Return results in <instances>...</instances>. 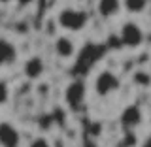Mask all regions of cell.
Here are the masks:
<instances>
[{
  "mask_svg": "<svg viewBox=\"0 0 151 147\" xmlns=\"http://www.w3.org/2000/svg\"><path fill=\"white\" fill-rule=\"evenodd\" d=\"M57 25L60 30L66 32H79L87 27L89 23V13L85 9H78V8H64L57 13Z\"/></svg>",
  "mask_w": 151,
  "mask_h": 147,
  "instance_id": "1",
  "label": "cell"
},
{
  "mask_svg": "<svg viewBox=\"0 0 151 147\" xmlns=\"http://www.w3.org/2000/svg\"><path fill=\"white\" fill-rule=\"evenodd\" d=\"M119 77H117L115 74L111 72V70H102V72H98V75L94 77V93L98 94V96H110L119 89Z\"/></svg>",
  "mask_w": 151,
  "mask_h": 147,
  "instance_id": "2",
  "label": "cell"
},
{
  "mask_svg": "<svg viewBox=\"0 0 151 147\" xmlns=\"http://www.w3.org/2000/svg\"><path fill=\"white\" fill-rule=\"evenodd\" d=\"M119 36H121V42L129 47H138L144 44V28L134 21L123 23L119 28Z\"/></svg>",
  "mask_w": 151,
  "mask_h": 147,
  "instance_id": "3",
  "label": "cell"
},
{
  "mask_svg": "<svg viewBox=\"0 0 151 147\" xmlns=\"http://www.w3.org/2000/svg\"><path fill=\"white\" fill-rule=\"evenodd\" d=\"M53 49H55V55L63 60H70L76 57V42L70 38L68 34H59L55 38V44H53Z\"/></svg>",
  "mask_w": 151,
  "mask_h": 147,
  "instance_id": "4",
  "label": "cell"
},
{
  "mask_svg": "<svg viewBox=\"0 0 151 147\" xmlns=\"http://www.w3.org/2000/svg\"><path fill=\"white\" fill-rule=\"evenodd\" d=\"M23 74H25V77L30 79V81L40 79L42 75L45 74V62H44V59L38 57V55L28 57L25 62H23Z\"/></svg>",
  "mask_w": 151,
  "mask_h": 147,
  "instance_id": "5",
  "label": "cell"
},
{
  "mask_svg": "<svg viewBox=\"0 0 151 147\" xmlns=\"http://www.w3.org/2000/svg\"><path fill=\"white\" fill-rule=\"evenodd\" d=\"M21 134L9 121L0 123V147H19Z\"/></svg>",
  "mask_w": 151,
  "mask_h": 147,
  "instance_id": "6",
  "label": "cell"
},
{
  "mask_svg": "<svg viewBox=\"0 0 151 147\" xmlns=\"http://www.w3.org/2000/svg\"><path fill=\"white\" fill-rule=\"evenodd\" d=\"M17 60V47L8 38H0V66H9Z\"/></svg>",
  "mask_w": 151,
  "mask_h": 147,
  "instance_id": "7",
  "label": "cell"
},
{
  "mask_svg": "<svg viewBox=\"0 0 151 147\" xmlns=\"http://www.w3.org/2000/svg\"><path fill=\"white\" fill-rule=\"evenodd\" d=\"M123 9V0H98L96 2V11L104 19L115 17Z\"/></svg>",
  "mask_w": 151,
  "mask_h": 147,
  "instance_id": "8",
  "label": "cell"
},
{
  "mask_svg": "<svg viewBox=\"0 0 151 147\" xmlns=\"http://www.w3.org/2000/svg\"><path fill=\"white\" fill-rule=\"evenodd\" d=\"M64 98L70 106H79V104L85 100V85L81 81L70 83L68 89H66V93H64Z\"/></svg>",
  "mask_w": 151,
  "mask_h": 147,
  "instance_id": "9",
  "label": "cell"
},
{
  "mask_svg": "<svg viewBox=\"0 0 151 147\" xmlns=\"http://www.w3.org/2000/svg\"><path fill=\"white\" fill-rule=\"evenodd\" d=\"M121 121H123V125H127V126H138L142 123V111L136 106H129L123 111Z\"/></svg>",
  "mask_w": 151,
  "mask_h": 147,
  "instance_id": "10",
  "label": "cell"
},
{
  "mask_svg": "<svg viewBox=\"0 0 151 147\" xmlns=\"http://www.w3.org/2000/svg\"><path fill=\"white\" fill-rule=\"evenodd\" d=\"M149 0H123V8L130 13V15H142L147 9Z\"/></svg>",
  "mask_w": 151,
  "mask_h": 147,
  "instance_id": "11",
  "label": "cell"
},
{
  "mask_svg": "<svg viewBox=\"0 0 151 147\" xmlns=\"http://www.w3.org/2000/svg\"><path fill=\"white\" fill-rule=\"evenodd\" d=\"M132 83L140 89H147V87H151V74L145 72V70H136L132 74Z\"/></svg>",
  "mask_w": 151,
  "mask_h": 147,
  "instance_id": "12",
  "label": "cell"
},
{
  "mask_svg": "<svg viewBox=\"0 0 151 147\" xmlns=\"http://www.w3.org/2000/svg\"><path fill=\"white\" fill-rule=\"evenodd\" d=\"M9 102V87L6 81L0 79V106H6Z\"/></svg>",
  "mask_w": 151,
  "mask_h": 147,
  "instance_id": "13",
  "label": "cell"
},
{
  "mask_svg": "<svg viewBox=\"0 0 151 147\" xmlns=\"http://www.w3.org/2000/svg\"><path fill=\"white\" fill-rule=\"evenodd\" d=\"M28 147H53V145L49 143V140H47V138H44V136H38V138H34L30 143H28Z\"/></svg>",
  "mask_w": 151,
  "mask_h": 147,
  "instance_id": "14",
  "label": "cell"
},
{
  "mask_svg": "<svg viewBox=\"0 0 151 147\" xmlns=\"http://www.w3.org/2000/svg\"><path fill=\"white\" fill-rule=\"evenodd\" d=\"M55 2H57V0H38L36 4H40L42 11H47V9H51V8L55 6Z\"/></svg>",
  "mask_w": 151,
  "mask_h": 147,
  "instance_id": "15",
  "label": "cell"
},
{
  "mask_svg": "<svg viewBox=\"0 0 151 147\" xmlns=\"http://www.w3.org/2000/svg\"><path fill=\"white\" fill-rule=\"evenodd\" d=\"M38 0H17V4L21 8H28V6H32V4H36Z\"/></svg>",
  "mask_w": 151,
  "mask_h": 147,
  "instance_id": "16",
  "label": "cell"
},
{
  "mask_svg": "<svg viewBox=\"0 0 151 147\" xmlns=\"http://www.w3.org/2000/svg\"><path fill=\"white\" fill-rule=\"evenodd\" d=\"M13 0H0V4H2V6H8V4H12Z\"/></svg>",
  "mask_w": 151,
  "mask_h": 147,
  "instance_id": "17",
  "label": "cell"
}]
</instances>
